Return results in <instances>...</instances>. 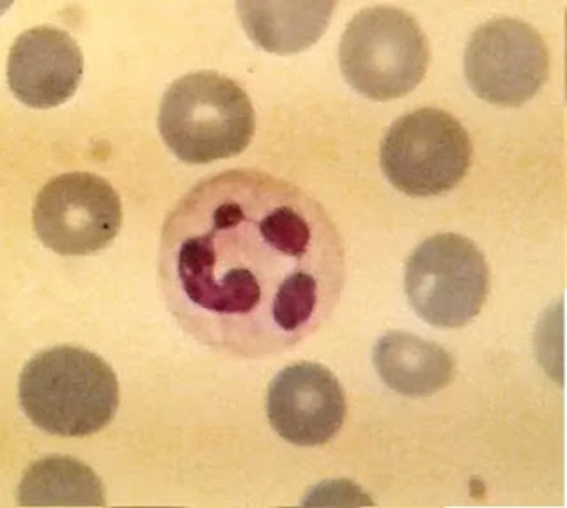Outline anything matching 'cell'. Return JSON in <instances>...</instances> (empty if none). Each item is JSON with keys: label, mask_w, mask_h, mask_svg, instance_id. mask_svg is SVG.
I'll list each match as a JSON object with an SVG mask.
<instances>
[{"label": "cell", "mask_w": 567, "mask_h": 508, "mask_svg": "<svg viewBox=\"0 0 567 508\" xmlns=\"http://www.w3.org/2000/svg\"><path fill=\"white\" fill-rule=\"evenodd\" d=\"M159 288L177 326L213 353L261 360L327 323L346 250L327 209L261 170L204 177L165 218Z\"/></svg>", "instance_id": "cell-1"}, {"label": "cell", "mask_w": 567, "mask_h": 508, "mask_svg": "<svg viewBox=\"0 0 567 508\" xmlns=\"http://www.w3.org/2000/svg\"><path fill=\"white\" fill-rule=\"evenodd\" d=\"M372 365L383 385L403 397H430L447 388L456 377V362L447 350L399 330L378 339Z\"/></svg>", "instance_id": "cell-11"}, {"label": "cell", "mask_w": 567, "mask_h": 508, "mask_svg": "<svg viewBox=\"0 0 567 508\" xmlns=\"http://www.w3.org/2000/svg\"><path fill=\"white\" fill-rule=\"evenodd\" d=\"M32 224L44 247L59 256H89L111 247L123 226L120 194L91 173L53 177L41 188Z\"/></svg>", "instance_id": "cell-8"}, {"label": "cell", "mask_w": 567, "mask_h": 508, "mask_svg": "<svg viewBox=\"0 0 567 508\" xmlns=\"http://www.w3.org/2000/svg\"><path fill=\"white\" fill-rule=\"evenodd\" d=\"M18 397L38 429L62 438H85L114 421L120 383L111 365L93 351L58 345L25 363Z\"/></svg>", "instance_id": "cell-2"}, {"label": "cell", "mask_w": 567, "mask_h": 508, "mask_svg": "<svg viewBox=\"0 0 567 508\" xmlns=\"http://www.w3.org/2000/svg\"><path fill=\"white\" fill-rule=\"evenodd\" d=\"M430 43L412 14L372 6L351 18L339 44L346 82L374 102L412 93L430 66Z\"/></svg>", "instance_id": "cell-4"}, {"label": "cell", "mask_w": 567, "mask_h": 508, "mask_svg": "<svg viewBox=\"0 0 567 508\" xmlns=\"http://www.w3.org/2000/svg\"><path fill=\"white\" fill-rule=\"evenodd\" d=\"M472 159L465 126L440 108L404 114L381 142V170L395 190L410 197L447 194L465 179Z\"/></svg>", "instance_id": "cell-6"}, {"label": "cell", "mask_w": 567, "mask_h": 508, "mask_svg": "<svg viewBox=\"0 0 567 508\" xmlns=\"http://www.w3.org/2000/svg\"><path fill=\"white\" fill-rule=\"evenodd\" d=\"M84 75L76 41L58 27L22 32L9 50L8 84L18 102L31 108H55L75 96Z\"/></svg>", "instance_id": "cell-10"}, {"label": "cell", "mask_w": 567, "mask_h": 508, "mask_svg": "<svg viewBox=\"0 0 567 508\" xmlns=\"http://www.w3.org/2000/svg\"><path fill=\"white\" fill-rule=\"evenodd\" d=\"M22 507H103L105 487L93 469L70 457H47L18 486Z\"/></svg>", "instance_id": "cell-13"}, {"label": "cell", "mask_w": 567, "mask_h": 508, "mask_svg": "<svg viewBox=\"0 0 567 508\" xmlns=\"http://www.w3.org/2000/svg\"><path fill=\"white\" fill-rule=\"evenodd\" d=\"M336 2H238L239 22L266 52H303L324 34Z\"/></svg>", "instance_id": "cell-12"}, {"label": "cell", "mask_w": 567, "mask_h": 508, "mask_svg": "<svg viewBox=\"0 0 567 508\" xmlns=\"http://www.w3.org/2000/svg\"><path fill=\"white\" fill-rule=\"evenodd\" d=\"M159 135L185 164L235 158L247 149L256 112L245 89L215 71H195L174 80L162 97Z\"/></svg>", "instance_id": "cell-3"}, {"label": "cell", "mask_w": 567, "mask_h": 508, "mask_svg": "<svg viewBox=\"0 0 567 508\" xmlns=\"http://www.w3.org/2000/svg\"><path fill=\"white\" fill-rule=\"evenodd\" d=\"M492 274L481 248L454 232L431 236L404 265V294L419 318L440 330H460L483 312Z\"/></svg>", "instance_id": "cell-5"}, {"label": "cell", "mask_w": 567, "mask_h": 508, "mask_svg": "<svg viewBox=\"0 0 567 508\" xmlns=\"http://www.w3.org/2000/svg\"><path fill=\"white\" fill-rule=\"evenodd\" d=\"M466 82L481 100L522 106L546 84L549 52L539 32L518 18H493L475 29L465 50Z\"/></svg>", "instance_id": "cell-7"}, {"label": "cell", "mask_w": 567, "mask_h": 508, "mask_svg": "<svg viewBox=\"0 0 567 508\" xmlns=\"http://www.w3.org/2000/svg\"><path fill=\"white\" fill-rule=\"evenodd\" d=\"M346 412L341 383L319 363H291L266 392V416L271 427L284 442L297 447H319L336 438Z\"/></svg>", "instance_id": "cell-9"}]
</instances>
